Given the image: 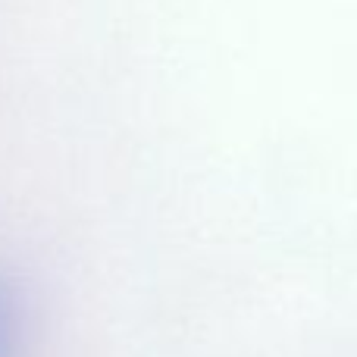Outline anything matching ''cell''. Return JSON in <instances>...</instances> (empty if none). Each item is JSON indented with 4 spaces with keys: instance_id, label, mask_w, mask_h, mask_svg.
I'll use <instances>...</instances> for the list:
<instances>
[{
    "instance_id": "obj_1",
    "label": "cell",
    "mask_w": 357,
    "mask_h": 357,
    "mask_svg": "<svg viewBox=\"0 0 357 357\" xmlns=\"http://www.w3.org/2000/svg\"><path fill=\"white\" fill-rule=\"evenodd\" d=\"M6 345H10V320H6V307L0 301V357H6Z\"/></svg>"
}]
</instances>
